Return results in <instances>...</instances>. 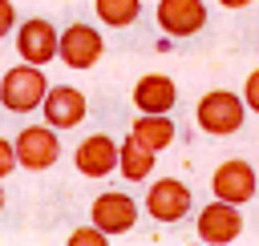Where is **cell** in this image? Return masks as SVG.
<instances>
[{"label":"cell","mask_w":259,"mask_h":246,"mask_svg":"<svg viewBox=\"0 0 259 246\" xmlns=\"http://www.w3.org/2000/svg\"><path fill=\"white\" fill-rule=\"evenodd\" d=\"M247 121V101L243 93H231V89H210L202 93V101L194 105V125L210 137H231L239 133Z\"/></svg>","instance_id":"cell-1"},{"label":"cell","mask_w":259,"mask_h":246,"mask_svg":"<svg viewBox=\"0 0 259 246\" xmlns=\"http://www.w3.org/2000/svg\"><path fill=\"white\" fill-rule=\"evenodd\" d=\"M45 93H49L45 65L20 60L16 69H8V73L0 77V105H4L8 113H32V109H40Z\"/></svg>","instance_id":"cell-2"},{"label":"cell","mask_w":259,"mask_h":246,"mask_svg":"<svg viewBox=\"0 0 259 246\" xmlns=\"http://www.w3.org/2000/svg\"><path fill=\"white\" fill-rule=\"evenodd\" d=\"M146 214L154 218V222H162V226H174V222H182L186 214H190V206H194V194H190V186L186 181H178V177H158V181H150V190H146Z\"/></svg>","instance_id":"cell-3"},{"label":"cell","mask_w":259,"mask_h":246,"mask_svg":"<svg viewBox=\"0 0 259 246\" xmlns=\"http://www.w3.org/2000/svg\"><path fill=\"white\" fill-rule=\"evenodd\" d=\"M194 234H198V242H206V246H227V242H235V238L243 234V210H239L235 202L214 198V202H206V206L198 210Z\"/></svg>","instance_id":"cell-4"},{"label":"cell","mask_w":259,"mask_h":246,"mask_svg":"<svg viewBox=\"0 0 259 246\" xmlns=\"http://www.w3.org/2000/svg\"><path fill=\"white\" fill-rule=\"evenodd\" d=\"M101 56H105V36H101L93 24L77 20V24H69V28L61 32L57 60H65V69H77V73H85V69H93Z\"/></svg>","instance_id":"cell-5"},{"label":"cell","mask_w":259,"mask_h":246,"mask_svg":"<svg viewBox=\"0 0 259 246\" xmlns=\"http://www.w3.org/2000/svg\"><path fill=\"white\" fill-rule=\"evenodd\" d=\"M12 141H16V161H20V169L40 173V169L57 165V157H61V137H57V129H53L49 121H45V125H24Z\"/></svg>","instance_id":"cell-6"},{"label":"cell","mask_w":259,"mask_h":246,"mask_svg":"<svg viewBox=\"0 0 259 246\" xmlns=\"http://www.w3.org/2000/svg\"><path fill=\"white\" fill-rule=\"evenodd\" d=\"M259 190V169L247 165L243 157H227L214 173H210V194L223 198V202H235V206H247Z\"/></svg>","instance_id":"cell-7"},{"label":"cell","mask_w":259,"mask_h":246,"mask_svg":"<svg viewBox=\"0 0 259 246\" xmlns=\"http://www.w3.org/2000/svg\"><path fill=\"white\" fill-rule=\"evenodd\" d=\"M57 48H61V32L53 28V20H45V16L20 20V28H16V56H20V60H28V65H49V60L57 56Z\"/></svg>","instance_id":"cell-8"},{"label":"cell","mask_w":259,"mask_h":246,"mask_svg":"<svg viewBox=\"0 0 259 246\" xmlns=\"http://www.w3.org/2000/svg\"><path fill=\"white\" fill-rule=\"evenodd\" d=\"M89 218H93L97 230H105L109 238H117V234H130L138 226V202L130 194H121V190H105V194L93 198Z\"/></svg>","instance_id":"cell-9"},{"label":"cell","mask_w":259,"mask_h":246,"mask_svg":"<svg viewBox=\"0 0 259 246\" xmlns=\"http://www.w3.org/2000/svg\"><path fill=\"white\" fill-rule=\"evenodd\" d=\"M40 113H45V121L53 129H77L85 121V113H89V101L73 85H49V93L40 101Z\"/></svg>","instance_id":"cell-10"},{"label":"cell","mask_w":259,"mask_h":246,"mask_svg":"<svg viewBox=\"0 0 259 246\" xmlns=\"http://www.w3.org/2000/svg\"><path fill=\"white\" fill-rule=\"evenodd\" d=\"M154 16H158V28L174 40L194 36V32L206 28V4L202 0H158Z\"/></svg>","instance_id":"cell-11"},{"label":"cell","mask_w":259,"mask_h":246,"mask_svg":"<svg viewBox=\"0 0 259 246\" xmlns=\"http://www.w3.org/2000/svg\"><path fill=\"white\" fill-rule=\"evenodd\" d=\"M117 149H121V145H117L109 133H89V137L73 149V165H77L81 177H105V173L117 169Z\"/></svg>","instance_id":"cell-12"},{"label":"cell","mask_w":259,"mask_h":246,"mask_svg":"<svg viewBox=\"0 0 259 246\" xmlns=\"http://www.w3.org/2000/svg\"><path fill=\"white\" fill-rule=\"evenodd\" d=\"M134 109L138 113H170L178 105V85L166 73H146L134 81Z\"/></svg>","instance_id":"cell-13"},{"label":"cell","mask_w":259,"mask_h":246,"mask_svg":"<svg viewBox=\"0 0 259 246\" xmlns=\"http://www.w3.org/2000/svg\"><path fill=\"white\" fill-rule=\"evenodd\" d=\"M130 133L142 141V145H150L154 153H162L166 145H174V121H170V113H138L134 117V125H130Z\"/></svg>","instance_id":"cell-14"},{"label":"cell","mask_w":259,"mask_h":246,"mask_svg":"<svg viewBox=\"0 0 259 246\" xmlns=\"http://www.w3.org/2000/svg\"><path fill=\"white\" fill-rule=\"evenodd\" d=\"M154 157H158V153L130 133V137L121 141V149H117V173H121L125 181H146L150 169H154Z\"/></svg>","instance_id":"cell-15"},{"label":"cell","mask_w":259,"mask_h":246,"mask_svg":"<svg viewBox=\"0 0 259 246\" xmlns=\"http://www.w3.org/2000/svg\"><path fill=\"white\" fill-rule=\"evenodd\" d=\"M93 12L109 28H130L142 16V0H93Z\"/></svg>","instance_id":"cell-16"},{"label":"cell","mask_w":259,"mask_h":246,"mask_svg":"<svg viewBox=\"0 0 259 246\" xmlns=\"http://www.w3.org/2000/svg\"><path fill=\"white\" fill-rule=\"evenodd\" d=\"M105 242H109V234L97 230V226H81V230L69 234V246H105Z\"/></svg>","instance_id":"cell-17"},{"label":"cell","mask_w":259,"mask_h":246,"mask_svg":"<svg viewBox=\"0 0 259 246\" xmlns=\"http://www.w3.org/2000/svg\"><path fill=\"white\" fill-rule=\"evenodd\" d=\"M20 161H16V141H8V137H0V181L16 169Z\"/></svg>","instance_id":"cell-18"},{"label":"cell","mask_w":259,"mask_h":246,"mask_svg":"<svg viewBox=\"0 0 259 246\" xmlns=\"http://www.w3.org/2000/svg\"><path fill=\"white\" fill-rule=\"evenodd\" d=\"M243 101H247L251 113H259V69L247 73V81H243Z\"/></svg>","instance_id":"cell-19"},{"label":"cell","mask_w":259,"mask_h":246,"mask_svg":"<svg viewBox=\"0 0 259 246\" xmlns=\"http://www.w3.org/2000/svg\"><path fill=\"white\" fill-rule=\"evenodd\" d=\"M12 28H16V8H12V0H0V40H4Z\"/></svg>","instance_id":"cell-20"},{"label":"cell","mask_w":259,"mask_h":246,"mask_svg":"<svg viewBox=\"0 0 259 246\" xmlns=\"http://www.w3.org/2000/svg\"><path fill=\"white\" fill-rule=\"evenodd\" d=\"M219 4H223V8H231V12H239V8H251L255 0H219Z\"/></svg>","instance_id":"cell-21"},{"label":"cell","mask_w":259,"mask_h":246,"mask_svg":"<svg viewBox=\"0 0 259 246\" xmlns=\"http://www.w3.org/2000/svg\"><path fill=\"white\" fill-rule=\"evenodd\" d=\"M0 210H4V186H0Z\"/></svg>","instance_id":"cell-22"}]
</instances>
